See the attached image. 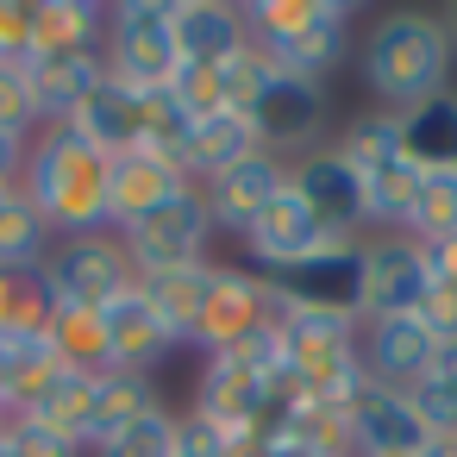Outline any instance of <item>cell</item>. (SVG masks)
<instances>
[{
  "label": "cell",
  "instance_id": "7c38bea8",
  "mask_svg": "<svg viewBox=\"0 0 457 457\" xmlns=\"http://www.w3.org/2000/svg\"><path fill=\"white\" fill-rule=\"evenodd\" d=\"M288 188L313 207V220L326 226V238L357 245V238L370 232V226H363V176H357L332 145L295 157V163H288Z\"/></svg>",
  "mask_w": 457,
  "mask_h": 457
},
{
  "label": "cell",
  "instance_id": "9a60e30c",
  "mask_svg": "<svg viewBox=\"0 0 457 457\" xmlns=\"http://www.w3.org/2000/svg\"><path fill=\"white\" fill-rule=\"evenodd\" d=\"M282 188H288V163H282V157H270V151H257V157L232 163L226 176L201 182V201H207V213H213V232L245 238V232H251V220H257Z\"/></svg>",
  "mask_w": 457,
  "mask_h": 457
},
{
  "label": "cell",
  "instance_id": "4fadbf2b",
  "mask_svg": "<svg viewBox=\"0 0 457 457\" xmlns=\"http://www.w3.org/2000/svg\"><path fill=\"white\" fill-rule=\"evenodd\" d=\"M238 245H245V270L276 276V270H288V263H301V257H313V251H326V245H338V238H326V226L313 220V207H307L295 188H282V195L251 220V232H245Z\"/></svg>",
  "mask_w": 457,
  "mask_h": 457
},
{
  "label": "cell",
  "instance_id": "277c9868",
  "mask_svg": "<svg viewBox=\"0 0 457 457\" xmlns=\"http://www.w3.org/2000/svg\"><path fill=\"white\" fill-rule=\"evenodd\" d=\"M107 76H120L126 88H170V76L182 70L176 57V0H120L107 7Z\"/></svg>",
  "mask_w": 457,
  "mask_h": 457
},
{
  "label": "cell",
  "instance_id": "e575fe53",
  "mask_svg": "<svg viewBox=\"0 0 457 457\" xmlns=\"http://www.w3.org/2000/svg\"><path fill=\"white\" fill-rule=\"evenodd\" d=\"M0 457H88V451H82L76 438H63V432H51V426H38V420L13 413L7 432H0Z\"/></svg>",
  "mask_w": 457,
  "mask_h": 457
},
{
  "label": "cell",
  "instance_id": "d4e9b609",
  "mask_svg": "<svg viewBox=\"0 0 457 457\" xmlns=\"http://www.w3.org/2000/svg\"><path fill=\"white\" fill-rule=\"evenodd\" d=\"M401 157L420 176L457 170V95H432V101L401 113Z\"/></svg>",
  "mask_w": 457,
  "mask_h": 457
},
{
  "label": "cell",
  "instance_id": "5b68a950",
  "mask_svg": "<svg viewBox=\"0 0 457 457\" xmlns=\"http://www.w3.org/2000/svg\"><path fill=\"white\" fill-rule=\"evenodd\" d=\"M45 282L57 295V307H107L126 288H138V270L120 245V232H76V238H51L45 251Z\"/></svg>",
  "mask_w": 457,
  "mask_h": 457
},
{
  "label": "cell",
  "instance_id": "f35d334b",
  "mask_svg": "<svg viewBox=\"0 0 457 457\" xmlns=\"http://www.w3.org/2000/svg\"><path fill=\"white\" fill-rule=\"evenodd\" d=\"M413 320L445 345V338H457V288H432L420 307H413Z\"/></svg>",
  "mask_w": 457,
  "mask_h": 457
},
{
  "label": "cell",
  "instance_id": "d590c367",
  "mask_svg": "<svg viewBox=\"0 0 457 457\" xmlns=\"http://www.w3.org/2000/svg\"><path fill=\"white\" fill-rule=\"evenodd\" d=\"M0 132L38 138V101H32V76H26V63H0Z\"/></svg>",
  "mask_w": 457,
  "mask_h": 457
},
{
  "label": "cell",
  "instance_id": "bcb514c9",
  "mask_svg": "<svg viewBox=\"0 0 457 457\" xmlns=\"http://www.w3.org/2000/svg\"><path fill=\"white\" fill-rule=\"evenodd\" d=\"M13 188H20V182H0V201H7V195H13Z\"/></svg>",
  "mask_w": 457,
  "mask_h": 457
},
{
  "label": "cell",
  "instance_id": "7402d4cb",
  "mask_svg": "<svg viewBox=\"0 0 457 457\" xmlns=\"http://www.w3.org/2000/svg\"><path fill=\"white\" fill-rule=\"evenodd\" d=\"M101 45H107V7H95V0H32V57H88Z\"/></svg>",
  "mask_w": 457,
  "mask_h": 457
},
{
  "label": "cell",
  "instance_id": "d6986e66",
  "mask_svg": "<svg viewBox=\"0 0 457 457\" xmlns=\"http://www.w3.org/2000/svg\"><path fill=\"white\" fill-rule=\"evenodd\" d=\"M70 126H76L101 157L138 151V145H145V88H126L120 76H101V88L76 107Z\"/></svg>",
  "mask_w": 457,
  "mask_h": 457
},
{
  "label": "cell",
  "instance_id": "8d00e7d4",
  "mask_svg": "<svg viewBox=\"0 0 457 457\" xmlns=\"http://www.w3.org/2000/svg\"><path fill=\"white\" fill-rule=\"evenodd\" d=\"M232 438H238V432L213 426V420H207V413H195V407H182V413H176V457H226V451H232Z\"/></svg>",
  "mask_w": 457,
  "mask_h": 457
},
{
  "label": "cell",
  "instance_id": "2e32d148",
  "mask_svg": "<svg viewBox=\"0 0 457 457\" xmlns=\"http://www.w3.org/2000/svg\"><path fill=\"white\" fill-rule=\"evenodd\" d=\"M357 351H363V376H370V382H382V388H413V382L432 370L438 338H432L413 313H395V320H363Z\"/></svg>",
  "mask_w": 457,
  "mask_h": 457
},
{
  "label": "cell",
  "instance_id": "d6a6232c",
  "mask_svg": "<svg viewBox=\"0 0 457 457\" xmlns=\"http://www.w3.org/2000/svg\"><path fill=\"white\" fill-rule=\"evenodd\" d=\"M88 457H176V407H157L151 420L88 445Z\"/></svg>",
  "mask_w": 457,
  "mask_h": 457
},
{
  "label": "cell",
  "instance_id": "f1b7e54d",
  "mask_svg": "<svg viewBox=\"0 0 457 457\" xmlns=\"http://www.w3.org/2000/svg\"><path fill=\"white\" fill-rule=\"evenodd\" d=\"M45 251H51V226L38 220L26 188H13L0 201V270H38Z\"/></svg>",
  "mask_w": 457,
  "mask_h": 457
},
{
  "label": "cell",
  "instance_id": "3957f363",
  "mask_svg": "<svg viewBox=\"0 0 457 457\" xmlns=\"http://www.w3.org/2000/svg\"><path fill=\"white\" fill-rule=\"evenodd\" d=\"M357 338H363V320L313 313V307H276V345H282V370H288L295 395L351 401L363 388Z\"/></svg>",
  "mask_w": 457,
  "mask_h": 457
},
{
  "label": "cell",
  "instance_id": "83f0119b",
  "mask_svg": "<svg viewBox=\"0 0 457 457\" xmlns=\"http://www.w3.org/2000/svg\"><path fill=\"white\" fill-rule=\"evenodd\" d=\"M332 151L357 170V176H376V170H388V163H401V113H388V107H370V113H357L338 138H332Z\"/></svg>",
  "mask_w": 457,
  "mask_h": 457
},
{
  "label": "cell",
  "instance_id": "484cf974",
  "mask_svg": "<svg viewBox=\"0 0 457 457\" xmlns=\"http://www.w3.org/2000/svg\"><path fill=\"white\" fill-rule=\"evenodd\" d=\"M57 320V295L45 270H0V351L38 345Z\"/></svg>",
  "mask_w": 457,
  "mask_h": 457
},
{
  "label": "cell",
  "instance_id": "7a4b0ae2",
  "mask_svg": "<svg viewBox=\"0 0 457 457\" xmlns=\"http://www.w3.org/2000/svg\"><path fill=\"white\" fill-rule=\"evenodd\" d=\"M107 163L76 126H45L26 151V201L38 207V220L51 226V238H76V232H113L107 226Z\"/></svg>",
  "mask_w": 457,
  "mask_h": 457
},
{
  "label": "cell",
  "instance_id": "1f68e13d",
  "mask_svg": "<svg viewBox=\"0 0 457 457\" xmlns=\"http://www.w3.org/2000/svg\"><path fill=\"white\" fill-rule=\"evenodd\" d=\"M276 70H270V57L257 51V45H245V51H232L226 63H213V88H220V107H232V113H251V101L263 95V82H270Z\"/></svg>",
  "mask_w": 457,
  "mask_h": 457
},
{
  "label": "cell",
  "instance_id": "f546056e",
  "mask_svg": "<svg viewBox=\"0 0 457 457\" xmlns=\"http://www.w3.org/2000/svg\"><path fill=\"white\" fill-rule=\"evenodd\" d=\"M401 232H407L420 251L457 238V170H445V176H420V195H413Z\"/></svg>",
  "mask_w": 457,
  "mask_h": 457
},
{
  "label": "cell",
  "instance_id": "cb8c5ba5",
  "mask_svg": "<svg viewBox=\"0 0 457 457\" xmlns=\"http://www.w3.org/2000/svg\"><path fill=\"white\" fill-rule=\"evenodd\" d=\"M157 407H170V401H163V388H157V376H145V370H101V376H95L88 445H101V438H113V432H126V426L151 420Z\"/></svg>",
  "mask_w": 457,
  "mask_h": 457
},
{
  "label": "cell",
  "instance_id": "ac0fdd59",
  "mask_svg": "<svg viewBox=\"0 0 457 457\" xmlns=\"http://www.w3.org/2000/svg\"><path fill=\"white\" fill-rule=\"evenodd\" d=\"M257 151H263V145H257V126H251V113H232V107H220V113H201V120L188 126V138H182L176 163H182V176L201 188V182L226 176L232 163H245V157H257Z\"/></svg>",
  "mask_w": 457,
  "mask_h": 457
},
{
  "label": "cell",
  "instance_id": "9c48e42d",
  "mask_svg": "<svg viewBox=\"0 0 457 457\" xmlns=\"http://www.w3.org/2000/svg\"><path fill=\"white\" fill-rule=\"evenodd\" d=\"M251 126H257V145L282 163L320 151V132H326V88L320 82H301V76H270L263 95L251 101Z\"/></svg>",
  "mask_w": 457,
  "mask_h": 457
},
{
  "label": "cell",
  "instance_id": "4316f807",
  "mask_svg": "<svg viewBox=\"0 0 457 457\" xmlns=\"http://www.w3.org/2000/svg\"><path fill=\"white\" fill-rule=\"evenodd\" d=\"M95 376L101 370H63L32 407H26V420H38V426H51V432H63V438H76L82 451H88V413H95Z\"/></svg>",
  "mask_w": 457,
  "mask_h": 457
},
{
  "label": "cell",
  "instance_id": "836d02e7",
  "mask_svg": "<svg viewBox=\"0 0 457 457\" xmlns=\"http://www.w3.org/2000/svg\"><path fill=\"white\" fill-rule=\"evenodd\" d=\"M63 370H70V363H63V357L51 351V338H38V345H20V351H13L7 407H13V413H26V407H32V401H38V395H45V388H51L57 376H63Z\"/></svg>",
  "mask_w": 457,
  "mask_h": 457
},
{
  "label": "cell",
  "instance_id": "8fae6325",
  "mask_svg": "<svg viewBox=\"0 0 457 457\" xmlns=\"http://www.w3.org/2000/svg\"><path fill=\"white\" fill-rule=\"evenodd\" d=\"M345 438H351V457H426V445H432L407 388H382L370 376L345 407Z\"/></svg>",
  "mask_w": 457,
  "mask_h": 457
},
{
  "label": "cell",
  "instance_id": "6da1fadb",
  "mask_svg": "<svg viewBox=\"0 0 457 457\" xmlns=\"http://www.w3.org/2000/svg\"><path fill=\"white\" fill-rule=\"evenodd\" d=\"M451 70H457V38L445 26V13H420V7L382 13L357 45V76H363L370 101L388 113L451 95Z\"/></svg>",
  "mask_w": 457,
  "mask_h": 457
},
{
  "label": "cell",
  "instance_id": "ba28073f",
  "mask_svg": "<svg viewBox=\"0 0 457 457\" xmlns=\"http://www.w3.org/2000/svg\"><path fill=\"white\" fill-rule=\"evenodd\" d=\"M357 251H363V301H357V320H395V313H413L432 295L426 251L407 232H363Z\"/></svg>",
  "mask_w": 457,
  "mask_h": 457
},
{
  "label": "cell",
  "instance_id": "52a82bcc",
  "mask_svg": "<svg viewBox=\"0 0 457 457\" xmlns=\"http://www.w3.org/2000/svg\"><path fill=\"white\" fill-rule=\"evenodd\" d=\"M276 288L257 276V270H245V263H213V288H207V307H201V326H195V338H188V351H201V357H213V351H232V345H245L251 332H270L276 326Z\"/></svg>",
  "mask_w": 457,
  "mask_h": 457
},
{
  "label": "cell",
  "instance_id": "5bb4252c",
  "mask_svg": "<svg viewBox=\"0 0 457 457\" xmlns=\"http://www.w3.org/2000/svg\"><path fill=\"white\" fill-rule=\"evenodd\" d=\"M182 188H195L188 176H182V163L176 157H163V151H120L113 163H107V226L120 232V226H132V220H145L151 207H163V201H176Z\"/></svg>",
  "mask_w": 457,
  "mask_h": 457
},
{
  "label": "cell",
  "instance_id": "f6af8a7d",
  "mask_svg": "<svg viewBox=\"0 0 457 457\" xmlns=\"http://www.w3.org/2000/svg\"><path fill=\"white\" fill-rule=\"evenodd\" d=\"M7 420H13V407H0V432H7Z\"/></svg>",
  "mask_w": 457,
  "mask_h": 457
},
{
  "label": "cell",
  "instance_id": "603a6c76",
  "mask_svg": "<svg viewBox=\"0 0 457 457\" xmlns=\"http://www.w3.org/2000/svg\"><path fill=\"white\" fill-rule=\"evenodd\" d=\"M213 263H176V270H145L138 276V295L151 301V313L170 326L176 345H188L195 326H201V307H207V288H213Z\"/></svg>",
  "mask_w": 457,
  "mask_h": 457
},
{
  "label": "cell",
  "instance_id": "7bdbcfd3",
  "mask_svg": "<svg viewBox=\"0 0 457 457\" xmlns=\"http://www.w3.org/2000/svg\"><path fill=\"white\" fill-rule=\"evenodd\" d=\"M426 457H457V438H432V445H426Z\"/></svg>",
  "mask_w": 457,
  "mask_h": 457
},
{
  "label": "cell",
  "instance_id": "60d3db41",
  "mask_svg": "<svg viewBox=\"0 0 457 457\" xmlns=\"http://www.w3.org/2000/svg\"><path fill=\"white\" fill-rule=\"evenodd\" d=\"M426 376H432L438 388H451V395H457V338H445V345H438V357H432V370H426Z\"/></svg>",
  "mask_w": 457,
  "mask_h": 457
},
{
  "label": "cell",
  "instance_id": "ab89813d",
  "mask_svg": "<svg viewBox=\"0 0 457 457\" xmlns=\"http://www.w3.org/2000/svg\"><path fill=\"white\" fill-rule=\"evenodd\" d=\"M26 151H32V138L0 132V182H20V176H26Z\"/></svg>",
  "mask_w": 457,
  "mask_h": 457
},
{
  "label": "cell",
  "instance_id": "7dc6e473",
  "mask_svg": "<svg viewBox=\"0 0 457 457\" xmlns=\"http://www.w3.org/2000/svg\"><path fill=\"white\" fill-rule=\"evenodd\" d=\"M345 457H351V451H345Z\"/></svg>",
  "mask_w": 457,
  "mask_h": 457
},
{
  "label": "cell",
  "instance_id": "74e56055",
  "mask_svg": "<svg viewBox=\"0 0 457 457\" xmlns=\"http://www.w3.org/2000/svg\"><path fill=\"white\" fill-rule=\"evenodd\" d=\"M32 57V0H0V63Z\"/></svg>",
  "mask_w": 457,
  "mask_h": 457
},
{
  "label": "cell",
  "instance_id": "e0dca14e",
  "mask_svg": "<svg viewBox=\"0 0 457 457\" xmlns=\"http://www.w3.org/2000/svg\"><path fill=\"white\" fill-rule=\"evenodd\" d=\"M101 326H107V370H145L151 376L170 351H182L138 288H126L120 301H107L101 307Z\"/></svg>",
  "mask_w": 457,
  "mask_h": 457
},
{
  "label": "cell",
  "instance_id": "44dd1931",
  "mask_svg": "<svg viewBox=\"0 0 457 457\" xmlns=\"http://www.w3.org/2000/svg\"><path fill=\"white\" fill-rule=\"evenodd\" d=\"M245 13L232 0H176V57L182 63H226L232 51H245Z\"/></svg>",
  "mask_w": 457,
  "mask_h": 457
},
{
  "label": "cell",
  "instance_id": "b9f144b4",
  "mask_svg": "<svg viewBox=\"0 0 457 457\" xmlns=\"http://www.w3.org/2000/svg\"><path fill=\"white\" fill-rule=\"evenodd\" d=\"M7 382H13V351H0V407H7Z\"/></svg>",
  "mask_w": 457,
  "mask_h": 457
},
{
  "label": "cell",
  "instance_id": "30bf717a",
  "mask_svg": "<svg viewBox=\"0 0 457 457\" xmlns=\"http://www.w3.org/2000/svg\"><path fill=\"white\" fill-rule=\"evenodd\" d=\"M357 245H326V251H313V257H301V263H288L263 282L276 288L282 307H313V313L357 320V301H363V251Z\"/></svg>",
  "mask_w": 457,
  "mask_h": 457
},
{
  "label": "cell",
  "instance_id": "8992f818",
  "mask_svg": "<svg viewBox=\"0 0 457 457\" xmlns=\"http://www.w3.org/2000/svg\"><path fill=\"white\" fill-rule=\"evenodd\" d=\"M213 213L201 201V188H182L176 201L151 207L145 220L120 226V245L132 257V270H176V263H213Z\"/></svg>",
  "mask_w": 457,
  "mask_h": 457
},
{
  "label": "cell",
  "instance_id": "ffe728a7",
  "mask_svg": "<svg viewBox=\"0 0 457 457\" xmlns=\"http://www.w3.org/2000/svg\"><path fill=\"white\" fill-rule=\"evenodd\" d=\"M26 76H32L38 132H45V126H70V120H76V107L101 88L107 57H101V51H88V57H32V63H26Z\"/></svg>",
  "mask_w": 457,
  "mask_h": 457
},
{
  "label": "cell",
  "instance_id": "ee69618b",
  "mask_svg": "<svg viewBox=\"0 0 457 457\" xmlns=\"http://www.w3.org/2000/svg\"><path fill=\"white\" fill-rule=\"evenodd\" d=\"M445 26H451V38H457V7H451V13H445Z\"/></svg>",
  "mask_w": 457,
  "mask_h": 457
},
{
  "label": "cell",
  "instance_id": "4dcf8cb0",
  "mask_svg": "<svg viewBox=\"0 0 457 457\" xmlns=\"http://www.w3.org/2000/svg\"><path fill=\"white\" fill-rule=\"evenodd\" d=\"M51 351L70 363V370H107V326H101V307H57L51 320Z\"/></svg>",
  "mask_w": 457,
  "mask_h": 457
}]
</instances>
